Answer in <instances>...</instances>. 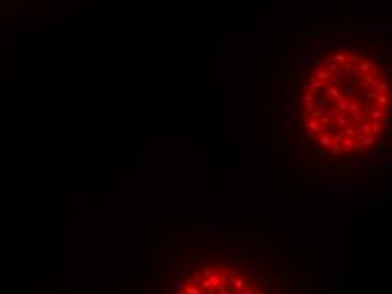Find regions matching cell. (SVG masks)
I'll use <instances>...</instances> for the list:
<instances>
[{
	"label": "cell",
	"instance_id": "2",
	"mask_svg": "<svg viewBox=\"0 0 392 294\" xmlns=\"http://www.w3.org/2000/svg\"><path fill=\"white\" fill-rule=\"evenodd\" d=\"M319 144H321V147H326V149H330V147L333 145V141H331V137H330V135H321V139H319Z\"/></svg>",
	"mask_w": 392,
	"mask_h": 294
},
{
	"label": "cell",
	"instance_id": "6",
	"mask_svg": "<svg viewBox=\"0 0 392 294\" xmlns=\"http://www.w3.org/2000/svg\"><path fill=\"white\" fill-rule=\"evenodd\" d=\"M328 91H330V95H331V98H335V100H341V95H340V91H338V90H335V88H328Z\"/></svg>",
	"mask_w": 392,
	"mask_h": 294
},
{
	"label": "cell",
	"instance_id": "7",
	"mask_svg": "<svg viewBox=\"0 0 392 294\" xmlns=\"http://www.w3.org/2000/svg\"><path fill=\"white\" fill-rule=\"evenodd\" d=\"M316 76H318L319 81H325L326 78L330 76V73H328V71H318V73H316Z\"/></svg>",
	"mask_w": 392,
	"mask_h": 294
},
{
	"label": "cell",
	"instance_id": "3",
	"mask_svg": "<svg viewBox=\"0 0 392 294\" xmlns=\"http://www.w3.org/2000/svg\"><path fill=\"white\" fill-rule=\"evenodd\" d=\"M306 127L309 128V132H319V125L316 124L314 120H306Z\"/></svg>",
	"mask_w": 392,
	"mask_h": 294
},
{
	"label": "cell",
	"instance_id": "4",
	"mask_svg": "<svg viewBox=\"0 0 392 294\" xmlns=\"http://www.w3.org/2000/svg\"><path fill=\"white\" fill-rule=\"evenodd\" d=\"M345 135H347V137H352V139H353L355 135H357V130H355L353 127H350V125H347V127H345Z\"/></svg>",
	"mask_w": 392,
	"mask_h": 294
},
{
	"label": "cell",
	"instance_id": "9",
	"mask_svg": "<svg viewBox=\"0 0 392 294\" xmlns=\"http://www.w3.org/2000/svg\"><path fill=\"white\" fill-rule=\"evenodd\" d=\"M360 134H362V135H369V134H370V127H369L367 124H362V125H360Z\"/></svg>",
	"mask_w": 392,
	"mask_h": 294
},
{
	"label": "cell",
	"instance_id": "12",
	"mask_svg": "<svg viewBox=\"0 0 392 294\" xmlns=\"http://www.w3.org/2000/svg\"><path fill=\"white\" fill-rule=\"evenodd\" d=\"M333 59H335V61H345V59H347V56H345V54H336Z\"/></svg>",
	"mask_w": 392,
	"mask_h": 294
},
{
	"label": "cell",
	"instance_id": "1",
	"mask_svg": "<svg viewBox=\"0 0 392 294\" xmlns=\"http://www.w3.org/2000/svg\"><path fill=\"white\" fill-rule=\"evenodd\" d=\"M176 294H262L249 277L226 265H206L178 286Z\"/></svg>",
	"mask_w": 392,
	"mask_h": 294
},
{
	"label": "cell",
	"instance_id": "10",
	"mask_svg": "<svg viewBox=\"0 0 392 294\" xmlns=\"http://www.w3.org/2000/svg\"><path fill=\"white\" fill-rule=\"evenodd\" d=\"M336 124L340 125V127H347V125H348V120H347V118H345L343 115H341V117H338V118H336Z\"/></svg>",
	"mask_w": 392,
	"mask_h": 294
},
{
	"label": "cell",
	"instance_id": "5",
	"mask_svg": "<svg viewBox=\"0 0 392 294\" xmlns=\"http://www.w3.org/2000/svg\"><path fill=\"white\" fill-rule=\"evenodd\" d=\"M341 144H343V147H345V149H352V147L355 145V144H353V139H352V137H347V139L343 137V141H341Z\"/></svg>",
	"mask_w": 392,
	"mask_h": 294
},
{
	"label": "cell",
	"instance_id": "11",
	"mask_svg": "<svg viewBox=\"0 0 392 294\" xmlns=\"http://www.w3.org/2000/svg\"><path fill=\"white\" fill-rule=\"evenodd\" d=\"M341 141H343V134H341V132L335 134V142H341Z\"/></svg>",
	"mask_w": 392,
	"mask_h": 294
},
{
	"label": "cell",
	"instance_id": "8",
	"mask_svg": "<svg viewBox=\"0 0 392 294\" xmlns=\"http://www.w3.org/2000/svg\"><path fill=\"white\" fill-rule=\"evenodd\" d=\"M330 149H331V152L335 154V156H338V154H341V152H343V149H341V145H338V144H333L331 147H330Z\"/></svg>",
	"mask_w": 392,
	"mask_h": 294
}]
</instances>
